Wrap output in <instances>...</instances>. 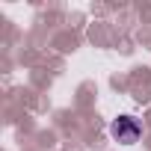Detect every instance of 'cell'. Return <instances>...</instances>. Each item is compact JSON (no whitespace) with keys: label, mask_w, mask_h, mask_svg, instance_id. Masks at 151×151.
<instances>
[{"label":"cell","mask_w":151,"mask_h":151,"mask_svg":"<svg viewBox=\"0 0 151 151\" xmlns=\"http://www.w3.org/2000/svg\"><path fill=\"white\" fill-rule=\"evenodd\" d=\"M110 130H113V136H116L122 145H133V142L139 139V133H142V127H139V122H136L133 116H119Z\"/></svg>","instance_id":"cell-1"}]
</instances>
